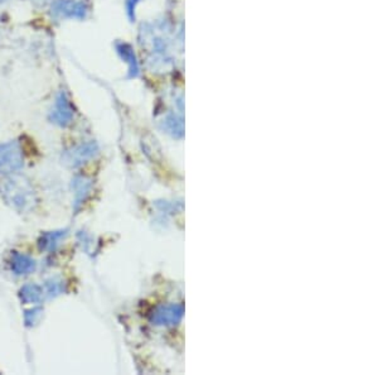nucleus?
<instances>
[{
    "label": "nucleus",
    "mask_w": 378,
    "mask_h": 375,
    "mask_svg": "<svg viewBox=\"0 0 378 375\" xmlns=\"http://www.w3.org/2000/svg\"><path fill=\"white\" fill-rule=\"evenodd\" d=\"M43 291H45V296L50 297V298L61 296L66 292V283L61 278L53 277L45 282Z\"/></svg>",
    "instance_id": "10"
},
{
    "label": "nucleus",
    "mask_w": 378,
    "mask_h": 375,
    "mask_svg": "<svg viewBox=\"0 0 378 375\" xmlns=\"http://www.w3.org/2000/svg\"><path fill=\"white\" fill-rule=\"evenodd\" d=\"M90 189L89 179L82 176H77L72 179L71 182V190H72L73 197H75V210H77L80 208V205L84 202L85 197L87 195Z\"/></svg>",
    "instance_id": "9"
},
{
    "label": "nucleus",
    "mask_w": 378,
    "mask_h": 375,
    "mask_svg": "<svg viewBox=\"0 0 378 375\" xmlns=\"http://www.w3.org/2000/svg\"><path fill=\"white\" fill-rule=\"evenodd\" d=\"M29 1L36 6H45L48 3V0H29Z\"/></svg>",
    "instance_id": "13"
},
{
    "label": "nucleus",
    "mask_w": 378,
    "mask_h": 375,
    "mask_svg": "<svg viewBox=\"0 0 378 375\" xmlns=\"http://www.w3.org/2000/svg\"><path fill=\"white\" fill-rule=\"evenodd\" d=\"M50 14L56 19H84L87 6L78 0H53L50 4Z\"/></svg>",
    "instance_id": "3"
},
{
    "label": "nucleus",
    "mask_w": 378,
    "mask_h": 375,
    "mask_svg": "<svg viewBox=\"0 0 378 375\" xmlns=\"http://www.w3.org/2000/svg\"><path fill=\"white\" fill-rule=\"evenodd\" d=\"M117 51L123 56V58H125L130 63V73H133V75L138 73V63H136L135 55H134L131 48L126 45H119L117 46Z\"/></svg>",
    "instance_id": "11"
},
{
    "label": "nucleus",
    "mask_w": 378,
    "mask_h": 375,
    "mask_svg": "<svg viewBox=\"0 0 378 375\" xmlns=\"http://www.w3.org/2000/svg\"><path fill=\"white\" fill-rule=\"evenodd\" d=\"M42 314H43V310L40 307H34L32 310L26 311V314H24V322H26V325L28 326V327H32V326L36 325L37 322H39L40 317H42Z\"/></svg>",
    "instance_id": "12"
},
{
    "label": "nucleus",
    "mask_w": 378,
    "mask_h": 375,
    "mask_svg": "<svg viewBox=\"0 0 378 375\" xmlns=\"http://www.w3.org/2000/svg\"><path fill=\"white\" fill-rule=\"evenodd\" d=\"M45 291L43 287L34 285V283H28L24 285L19 291V298L23 303H32V305H37L43 301L45 298Z\"/></svg>",
    "instance_id": "8"
},
{
    "label": "nucleus",
    "mask_w": 378,
    "mask_h": 375,
    "mask_svg": "<svg viewBox=\"0 0 378 375\" xmlns=\"http://www.w3.org/2000/svg\"><path fill=\"white\" fill-rule=\"evenodd\" d=\"M0 196L9 208L19 213H32L38 205V196L32 182L22 174H8L1 179Z\"/></svg>",
    "instance_id": "1"
},
{
    "label": "nucleus",
    "mask_w": 378,
    "mask_h": 375,
    "mask_svg": "<svg viewBox=\"0 0 378 375\" xmlns=\"http://www.w3.org/2000/svg\"><path fill=\"white\" fill-rule=\"evenodd\" d=\"M94 153V144L75 147L62 154V163L70 168H76L92 157Z\"/></svg>",
    "instance_id": "5"
},
{
    "label": "nucleus",
    "mask_w": 378,
    "mask_h": 375,
    "mask_svg": "<svg viewBox=\"0 0 378 375\" xmlns=\"http://www.w3.org/2000/svg\"><path fill=\"white\" fill-rule=\"evenodd\" d=\"M73 117H75V112H73L72 104L68 99L66 91H60L57 94L56 100L50 112V122L61 128H67L72 124Z\"/></svg>",
    "instance_id": "4"
},
{
    "label": "nucleus",
    "mask_w": 378,
    "mask_h": 375,
    "mask_svg": "<svg viewBox=\"0 0 378 375\" xmlns=\"http://www.w3.org/2000/svg\"><path fill=\"white\" fill-rule=\"evenodd\" d=\"M68 236V229L53 230L45 231L39 236L38 248L40 252L50 253L56 250L57 247L61 244L62 241Z\"/></svg>",
    "instance_id": "7"
},
{
    "label": "nucleus",
    "mask_w": 378,
    "mask_h": 375,
    "mask_svg": "<svg viewBox=\"0 0 378 375\" xmlns=\"http://www.w3.org/2000/svg\"><path fill=\"white\" fill-rule=\"evenodd\" d=\"M24 164L22 148L16 140L0 144V174H16Z\"/></svg>",
    "instance_id": "2"
},
{
    "label": "nucleus",
    "mask_w": 378,
    "mask_h": 375,
    "mask_svg": "<svg viewBox=\"0 0 378 375\" xmlns=\"http://www.w3.org/2000/svg\"><path fill=\"white\" fill-rule=\"evenodd\" d=\"M9 264L11 272L16 275H28L37 268V263L33 258L19 252L11 253Z\"/></svg>",
    "instance_id": "6"
}]
</instances>
